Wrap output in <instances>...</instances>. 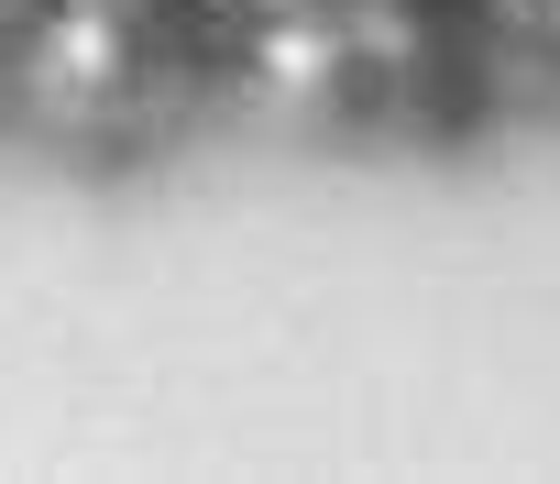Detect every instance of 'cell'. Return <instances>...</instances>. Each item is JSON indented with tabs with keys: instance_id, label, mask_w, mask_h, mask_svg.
Instances as JSON below:
<instances>
[{
	"instance_id": "obj_1",
	"label": "cell",
	"mask_w": 560,
	"mask_h": 484,
	"mask_svg": "<svg viewBox=\"0 0 560 484\" xmlns=\"http://www.w3.org/2000/svg\"><path fill=\"white\" fill-rule=\"evenodd\" d=\"M154 78H165V45H154L143 0H56L45 34H34V56H23V100L45 122H67V132H100Z\"/></svg>"
},
{
	"instance_id": "obj_2",
	"label": "cell",
	"mask_w": 560,
	"mask_h": 484,
	"mask_svg": "<svg viewBox=\"0 0 560 484\" xmlns=\"http://www.w3.org/2000/svg\"><path fill=\"white\" fill-rule=\"evenodd\" d=\"M12 12H34V0H0V23H12Z\"/></svg>"
}]
</instances>
